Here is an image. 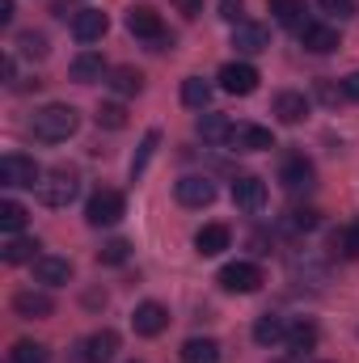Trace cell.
<instances>
[{
	"instance_id": "cell-1",
	"label": "cell",
	"mask_w": 359,
	"mask_h": 363,
	"mask_svg": "<svg viewBox=\"0 0 359 363\" xmlns=\"http://www.w3.org/2000/svg\"><path fill=\"white\" fill-rule=\"evenodd\" d=\"M77 127H81V114H77L72 106H64V101L43 106V110L34 114V123H30L34 140H43V144H64Z\"/></svg>"
},
{
	"instance_id": "cell-2",
	"label": "cell",
	"mask_w": 359,
	"mask_h": 363,
	"mask_svg": "<svg viewBox=\"0 0 359 363\" xmlns=\"http://www.w3.org/2000/svg\"><path fill=\"white\" fill-rule=\"evenodd\" d=\"M123 211H127V199H123L118 190H93L89 203H85V220H89L93 228H110V224H118Z\"/></svg>"
},
{
	"instance_id": "cell-3",
	"label": "cell",
	"mask_w": 359,
	"mask_h": 363,
	"mask_svg": "<svg viewBox=\"0 0 359 363\" xmlns=\"http://www.w3.org/2000/svg\"><path fill=\"white\" fill-rule=\"evenodd\" d=\"M216 283H220L224 291H233V296H254V291L263 287V271H258L254 262H228V267H220Z\"/></svg>"
},
{
	"instance_id": "cell-4",
	"label": "cell",
	"mask_w": 359,
	"mask_h": 363,
	"mask_svg": "<svg viewBox=\"0 0 359 363\" xmlns=\"http://www.w3.org/2000/svg\"><path fill=\"white\" fill-rule=\"evenodd\" d=\"M0 182L4 186H30V190H38L43 186V169L34 165V157L9 152V157H0Z\"/></svg>"
},
{
	"instance_id": "cell-5",
	"label": "cell",
	"mask_w": 359,
	"mask_h": 363,
	"mask_svg": "<svg viewBox=\"0 0 359 363\" xmlns=\"http://www.w3.org/2000/svg\"><path fill=\"white\" fill-rule=\"evenodd\" d=\"M220 89L233 93V97H250V93L258 89V68L254 64H241V60H233V64H224L220 68Z\"/></svg>"
},
{
	"instance_id": "cell-6",
	"label": "cell",
	"mask_w": 359,
	"mask_h": 363,
	"mask_svg": "<svg viewBox=\"0 0 359 363\" xmlns=\"http://www.w3.org/2000/svg\"><path fill=\"white\" fill-rule=\"evenodd\" d=\"M127 34H136V38H144V43H157V38H165L161 13H157L153 4H131V9H127Z\"/></svg>"
},
{
	"instance_id": "cell-7",
	"label": "cell",
	"mask_w": 359,
	"mask_h": 363,
	"mask_svg": "<svg viewBox=\"0 0 359 363\" xmlns=\"http://www.w3.org/2000/svg\"><path fill=\"white\" fill-rule=\"evenodd\" d=\"M174 194H178L182 207H211V203H216V186H211V178H203V174H186V178H178Z\"/></svg>"
},
{
	"instance_id": "cell-8",
	"label": "cell",
	"mask_w": 359,
	"mask_h": 363,
	"mask_svg": "<svg viewBox=\"0 0 359 363\" xmlns=\"http://www.w3.org/2000/svg\"><path fill=\"white\" fill-rule=\"evenodd\" d=\"M77 190H81V182L72 178V174H51L38 186V203L43 207H68L77 199Z\"/></svg>"
},
{
	"instance_id": "cell-9",
	"label": "cell",
	"mask_w": 359,
	"mask_h": 363,
	"mask_svg": "<svg viewBox=\"0 0 359 363\" xmlns=\"http://www.w3.org/2000/svg\"><path fill=\"white\" fill-rule=\"evenodd\" d=\"M165 325H170V308L157 304V300H144V304L131 313V330H136L140 338H157Z\"/></svg>"
},
{
	"instance_id": "cell-10",
	"label": "cell",
	"mask_w": 359,
	"mask_h": 363,
	"mask_svg": "<svg viewBox=\"0 0 359 363\" xmlns=\"http://www.w3.org/2000/svg\"><path fill=\"white\" fill-rule=\"evenodd\" d=\"M77 351H81V355H77L81 363H110L118 355V334H114V330H93Z\"/></svg>"
},
{
	"instance_id": "cell-11",
	"label": "cell",
	"mask_w": 359,
	"mask_h": 363,
	"mask_svg": "<svg viewBox=\"0 0 359 363\" xmlns=\"http://www.w3.org/2000/svg\"><path fill=\"white\" fill-rule=\"evenodd\" d=\"M300 47L313 51V55H330V51H338V30L326 26V21H304L300 26Z\"/></svg>"
},
{
	"instance_id": "cell-12",
	"label": "cell",
	"mask_w": 359,
	"mask_h": 363,
	"mask_svg": "<svg viewBox=\"0 0 359 363\" xmlns=\"http://www.w3.org/2000/svg\"><path fill=\"white\" fill-rule=\"evenodd\" d=\"M233 203H237L241 211H263V207H267V182L254 178V174L233 178Z\"/></svg>"
},
{
	"instance_id": "cell-13",
	"label": "cell",
	"mask_w": 359,
	"mask_h": 363,
	"mask_svg": "<svg viewBox=\"0 0 359 363\" xmlns=\"http://www.w3.org/2000/svg\"><path fill=\"white\" fill-rule=\"evenodd\" d=\"M233 47H237L241 55H258V51L270 47V30L263 21H237V26H233Z\"/></svg>"
},
{
	"instance_id": "cell-14",
	"label": "cell",
	"mask_w": 359,
	"mask_h": 363,
	"mask_svg": "<svg viewBox=\"0 0 359 363\" xmlns=\"http://www.w3.org/2000/svg\"><path fill=\"white\" fill-rule=\"evenodd\" d=\"M13 313H17V317H26V321H43V317H51V313H55V300H51L47 291L26 287V291H17V296H13Z\"/></svg>"
},
{
	"instance_id": "cell-15",
	"label": "cell",
	"mask_w": 359,
	"mask_h": 363,
	"mask_svg": "<svg viewBox=\"0 0 359 363\" xmlns=\"http://www.w3.org/2000/svg\"><path fill=\"white\" fill-rule=\"evenodd\" d=\"M228 144L237 152H267V148H275V135H270L267 127H258V123H241V127H233Z\"/></svg>"
},
{
	"instance_id": "cell-16",
	"label": "cell",
	"mask_w": 359,
	"mask_h": 363,
	"mask_svg": "<svg viewBox=\"0 0 359 363\" xmlns=\"http://www.w3.org/2000/svg\"><path fill=\"white\" fill-rule=\"evenodd\" d=\"M228 245H233V233H228V224H203V228L194 233V250H199L203 258H220Z\"/></svg>"
},
{
	"instance_id": "cell-17",
	"label": "cell",
	"mask_w": 359,
	"mask_h": 363,
	"mask_svg": "<svg viewBox=\"0 0 359 363\" xmlns=\"http://www.w3.org/2000/svg\"><path fill=\"white\" fill-rule=\"evenodd\" d=\"M106 30H110V17H106L101 9H81V13L72 17V38H77V43H97Z\"/></svg>"
},
{
	"instance_id": "cell-18",
	"label": "cell",
	"mask_w": 359,
	"mask_h": 363,
	"mask_svg": "<svg viewBox=\"0 0 359 363\" xmlns=\"http://www.w3.org/2000/svg\"><path fill=\"white\" fill-rule=\"evenodd\" d=\"M275 118L279 123H287V127H296V123H304V114H309V97L304 93H296V89H283V93H275Z\"/></svg>"
},
{
	"instance_id": "cell-19",
	"label": "cell",
	"mask_w": 359,
	"mask_h": 363,
	"mask_svg": "<svg viewBox=\"0 0 359 363\" xmlns=\"http://www.w3.org/2000/svg\"><path fill=\"white\" fill-rule=\"evenodd\" d=\"M34 279L47 283V287H64L72 279V262L68 258H55V254H38L34 258Z\"/></svg>"
},
{
	"instance_id": "cell-20",
	"label": "cell",
	"mask_w": 359,
	"mask_h": 363,
	"mask_svg": "<svg viewBox=\"0 0 359 363\" xmlns=\"http://www.w3.org/2000/svg\"><path fill=\"white\" fill-rule=\"evenodd\" d=\"M279 182H283V190H309V186H313V161H304L300 152L287 157V161L279 165Z\"/></svg>"
},
{
	"instance_id": "cell-21",
	"label": "cell",
	"mask_w": 359,
	"mask_h": 363,
	"mask_svg": "<svg viewBox=\"0 0 359 363\" xmlns=\"http://www.w3.org/2000/svg\"><path fill=\"white\" fill-rule=\"evenodd\" d=\"M101 77H110V68H106L101 51H81V55L72 60V81H81V85H93V81H101Z\"/></svg>"
},
{
	"instance_id": "cell-22",
	"label": "cell",
	"mask_w": 359,
	"mask_h": 363,
	"mask_svg": "<svg viewBox=\"0 0 359 363\" xmlns=\"http://www.w3.org/2000/svg\"><path fill=\"white\" fill-rule=\"evenodd\" d=\"M287 321L279 317V313H263L258 321H254V342L258 347H275V342H287Z\"/></svg>"
},
{
	"instance_id": "cell-23",
	"label": "cell",
	"mask_w": 359,
	"mask_h": 363,
	"mask_svg": "<svg viewBox=\"0 0 359 363\" xmlns=\"http://www.w3.org/2000/svg\"><path fill=\"white\" fill-rule=\"evenodd\" d=\"M194 131H199L207 144H224V140L233 135V123H228V114H216V110H207V114H199Z\"/></svg>"
},
{
	"instance_id": "cell-24",
	"label": "cell",
	"mask_w": 359,
	"mask_h": 363,
	"mask_svg": "<svg viewBox=\"0 0 359 363\" xmlns=\"http://www.w3.org/2000/svg\"><path fill=\"white\" fill-rule=\"evenodd\" d=\"M34 250H38V241L17 233V237H9V241L0 245V262H9V267H17V262H34V258H38Z\"/></svg>"
},
{
	"instance_id": "cell-25",
	"label": "cell",
	"mask_w": 359,
	"mask_h": 363,
	"mask_svg": "<svg viewBox=\"0 0 359 363\" xmlns=\"http://www.w3.org/2000/svg\"><path fill=\"white\" fill-rule=\"evenodd\" d=\"M106 85L118 93V97H136V93L144 89V72L131 68V64H123V68H110V81Z\"/></svg>"
},
{
	"instance_id": "cell-26",
	"label": "cell",
	"mask_w": 359,
	"mask_h": 363,
	"mask_svg": "<svg viewBox=\"0 0 359 363\" xmlns=\"http://www.w3.org/2000/svg\"><path fill=\"white\" fill-rule=\"evenodd\" d=\"M182 363H220V342L216 338H186Z\"/></svg>"
},
{
	"instance_id": "cell-27",
	"label": "cell",
	"mask_w": 359,
	"mask_h": 363,
	"mask_svg": "<svg viewBox=\"0 0 359 363\" xmlns=\"http://www.w3.org/2000/svg\"><path fill=\"white\" fill-rule=\"evenodd\" d=\"M317 347V325L313 321H296L292 330H287V351L292 355H309Z\"/></svg>"
},
{
	"instance_id": "cell-28",
	"label": "cell",
	"mask_w": 359,
	"mask_h": 363,
	"mask_svg": "<svg viewBox=\"0 0 359 363\" xmlns=\"http://www.w3.org/2000/svg\"><path fill=\"white\" fill-rule=\"evenodd\" d=\"M267 9L279 26H304V0H267Z\"/></svg>"
},
{
	"instance_id": "cell-29",
	"label": "cell",
	"mask_w": 359,
	"mask_h": 363,
	"mask_svg": "<svg viewBox=\"0 0 359 363\" xmlns=\"http://www.w3.org/2000/svg\"><path fill=\"white\" fill-rule=\"evenodd\" d=\"M182 101H186L190 110H207V101H211V81L186 77V81H182Z\"/></svg>"
},
{
	"instance_id": "cell-30",
	"label": "cell",
	"mask_w": 359,
	"mask_h": 363,
	"mask_svg": "<svg viewBox=\"0 0 359 363\" xmlns=\"http://www.w3.org/2000/svg\"><path fill=\"white\" fill-rule=\"evenodd\" d=\"M47 359H51V351L43 342H30V338L13 342V351H9V363H47Z\"/></svg>"
},
{
	"instance_id": "cell-31",
	"label": "cell",
	"mask_w": 359,
	"mask_h": 363,
	"mask_svg": "<svg viewBox=\"0 0 359 363\" xmlns=\"http://www.w3.org/2000/svg\"><path fill=\"white\" fill-rule=\"evenodd\" d=\"M0 228H4L9 237H17V233L26 228V207H21L17 199H4V203H0Z\"/></svg>"
},
{
	"instance_id": "cell-32",
	"label": "cell",
	"mask_w": 359,
	"mask_h": 363,
	"mask_svg": "<svg viewBox=\"0 0 359 363\" xmlns=\"http://www.w3.org/2000/svg\"><path fill=\"white\" fill-rule=\"evenodd\" d=\"M334 250H338L343 258H359V216L347 224V228L334 233Z\"/></svg>"
},
{
	"instance_id": "cell-33",
	"label": "cell",
	"mask_w": 359,
	"mask_h": 363,
	"mask_svg": "<svg viewBox=\"0 0 359 363\" xmlns=\"http://www.w3.org/2000/svg\"><path fill=\"white\" fill-rule=\"evenodd\" d=\"M17 51H21L26 60H43L51 47H47V34H38V30H26V34H17Z\"/></svg>"
},
{
	"instance_id": "cell-34",
	"label": "cell",
	"mask_w": 359,
	"mask_h": 363,
	"mask_svg": "<svg viewBox=\"0 0 359 363\" xmlns=\"http://www.w3.org/2000/svg\"><path fill=\"white\" fill-rule=\"evenodd\" d=\"M97 127H106V131H123V127H127V110H123L118 101H101V106H97Z\"/></svg>"
},
{
	"instance_id": "cell-35",
	"label": "cell",
	"mask_w": 359,
	"mask_h": 363,
	"mask_svg": "<svg viewBox=\"0 0 359 363\" xmlns=\"http://www.w3.org/2000/svg\"><path fill=\"white\" fill-rule=\"evenodd\" d=\"M127 258H131V245H127L123 237H114V241H106V245L97 250V262H101V267H123Z\"/></svg>"
},
{
	"instance_id": "cell-36",
	"label": "cell",
	"mask_w": 359,
	"mask_h": 363,
	"mask_svg": "<svg viewBox=\"0 0 359 363\" xmlns=\"http://www.w3.org/2000/svg\"><path fill=\"white\" fill-rule=\"evenodd\" d=\"M157 144H161V131H148V135L140 140V152H136V161H131V182H136L140 174H144V169H148V161H153Z\"/></svg>"
},
{
	"instance_id": "cell-37",
	"label": "cell",
	"mask_w": 359,
	"mask_h": 363,
	"mask_svg": "<svg viewBox=\"0 0 359 363\" xmlns=\"http://www.w3.org/2000/svg\"><path fill=\"white\" fill-rule=\"evenodd\" d=\"M321 224V216L313 211V207H304V211H292V228H300V233H313Z\"/></svg>"
},
{
	"instance_id": "cell-38",
	"label": "cell",
	"mask_w": 359,
	"mask_h": 363,
	"mask_svg": "<svg viewBox=\"0 0 359 363\" xmlns=\"http://www.w3.org/2000/svg\"><path fill=\"white\" fill-rule=\"evenodd\" d=\"M313 93H317V101H326V106H338V97H347V93H343V85L334 89V81H317V85H313Z\"/></svg>"
},
{
	"instance_id": "cell-39",
	"label": "cell",
	"mask_w": 359,
	"mask_h": 363,
	"mask_svg": "<svg viewBox=\"0 0 359 363\" xmlns=\"http://www.w3.org/2000/svg\"><path fill=\"white\" fill-rule=\"evenodd\" d=\"M326 13H334V17H351L355 13V0H317Z\"/></svg>"
},
{
	"instance_id": "cell-40",
	"label": "cell",
	"mask_w": 359,
	"mask_h": 363,
	"mask_svg": "<svg viewBox=\"0 0 359 363\" xmlns=\"http://www.w3.org/2000/svg\"><path fill=\"white\" fill-rule=\"evenodd\" d=\"M241 9H245V0H220V17L224 21H241Z\"/></svg>"
},
{
	"instance_id": "cell-41",
	"label": "cell",
	"mask_w": 359,
	"mask_h": 363,
	"mask_svg": "<svg viewBox=\"0 0 359 363\" xmlns=\"http://www.w3.org/2000/svg\"><path fill=\"white\" fill-rule=\"evenodd\" d=\"M174 9H178L186 21H194V17L203 13V0H174Z\"/></svg>"
},
{
	"instance_id": "cell-42",
	"label": "cell",
	"mask_w": 359,
	"mask_h": 363,
	"mask_svg": "<svg viewBox=\"0 0 359 363\" xmlns=\"http://www.w3.org/2000/svg\"><path fill=\"white\" fill-rule=\"evenodd\" d=\"M343 93H347L351 101H359V72H351V77L343 81Z\"/></svg>"
},
{
	"instance_id": "cell-43",
	"label": "cell",
	"mask_w": 359,
	"mask_h": 363,
	"mask_svg": "<svg viewBox=\"0 0 359 363\" xmlns=\"http://www.w3.org/2000/svg\"><path fill=\"white\" fill-rule=\"evenodd\" d=\"M0 72H4V81H17V60H13V55H4V64H0Z\"/></svg>"
},
{
	"instance_id": "cell-44",
	"label": "cell",
	"mask_w": 359,
	"mask_h": 363,
	"mask_svg": "<svg viewBox=\"0 0 359 363\" xmlns=\"http://www.w3.org/2000/svg\"><path fill=\"white\" fill-rule=\"evenodd\" d=\"M13 21V0H0V26H9Z\"/></svg>"
},
{
	"instance_id": "cell-45",
	"label": "cell",
	"mask_w": 359,
	"mask_h": 363,
	"mask_svg": "<svg viewBox=\"0 0 359 363\" xmlns=\"http://www.w3.org/2000/svg\"><path fill=\"white\" fill-rule=\"evenodd\" d=\"M275 363H292V359H275Z\"/></svg>"
},
{
	"instance_id": "cell-46",
	"label": "cell",
	"mask_w": 359,
	"mask_h": 363,
	"mask_svg": "<svg viewBox=\"0 0 359 363\" xmlns=\"http://www.w3.org/2000/svg\"><path fill=\"white\" fill-rule=\"evenodd\" d=\"M136 363H140V359H136Z\"/></svg>"
}]
</instances>
